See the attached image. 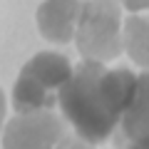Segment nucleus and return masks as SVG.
Instances as JSON below:
<instances>
[{"label": "nucleus", "mask_w": 149, "mask_h": 149, "mask_svg": "<svg viewBox=\"0 0 149 149\" xmlns=\"http://www.w3.org/2000/svg\"><path fill=\"white\" fill-rule=\"evenodd\" d=\"M149 139V70L137 74V87H134L132 102L122 117V124L114 132V144L124 149L132 142Z\"/></svg>", "instance_id": "nucleus-6"}, {"label": "nucleus", "mask_w": 149, "mask_h": 149, "mask_svg": "<svg viewBox=\"0 0 149 149\" xmlns=\"http://www.w3.org/2000/svg\"><path fill=\"white\" fill-rule=\"evenodd\" d=\"M74 67L60 52H37L27 60L13 85V109L15 114L47 112L60 104V92L72 77Z\"/></svg>", "instance_id": "nucleus-2"}, {"label": "nucleus", "mask_w": 149, "mask_h": 149, "mask_svg": "<svg viewBox=\"0 0 149 149\" xmlns=\"http://www.w3.org/2000/svg\"><path fill=\"white\" fill-rule=\"evenodd\" d=\"M67 124L52 109L15 114L3 129V149H95L80 134H70Z\"/></svg>", "instance_id": "nucleus-4"}, {"label": "nucleus", "mask_w": 149, "mask_h": 149, "mask_svg": "<svg viewBox=\"0 0 149 149\" xmlns=\"http://www.w3.org/2000/svg\"><path fill=\"white\" fill-rule=\"evenodd\" d=\"M137 74L127 67L107 70L104 62L82 60L60 92V112L74 134L102 144L119 129L132 102Z\"/></svg>", "instance_id": "nucleus-1"}, {"label": "nucleus", "mask_w": 149, "mask_h": 149, "mask_svg": "<svg viewBox=\"0 0 149 149\" xmlns=\"http://www.w3.org/2000/svg\"><path fill=\"white\" fill-rule=\"evenodd\" d=\"M124 10H129L132 15H139L142 10H149V0H117Z\"/></svg>", "instance_id": "nucleus-8"}, {"label": "nucleus", "mask_w": 149, "mask_h": 149, "mask_svg": "<svg viewBox=\"0 0 149 149\" xmlns=\"http://www.w3.org/2000/svg\"><path fill=\"white\" fill-rule=\"evenodd\" d=\"M124 149H149V139H144V142H132V144H127Z\"/></svg>", "instance_id": "nucleus-9"}, {"label": "nucleus", "mask_w": 149, "mask_h": 149, "mask_svg": "<svg viewBox=\"0 0 149 149\" xmlns=\"http://www.w3.org/2000/svg\"><path fill=\"white\" fill-rule=\"evenodd\" d=\"M74 42L85 60L109 62L119 57L124 52L122 5L117 0H85Z\"/></svg>", "instance_id": "nucleus-3"}, {"label": "nucleus", "mask_w": 149, "mask_h": 149, "mask_svg": "<svg viewBox=\"0 0 149 149\" xmlns=\"http://www.w3.org/2000/svg\"><path fill=\"white\" fill-rule=\"evenodd\" d=\"M124 52L134 65L149 70V15H129L124 20Z\"/></svg>", "instance_id": "nucleus-7"}, {"label": "nucleus", "mask_w": 149, "mask_h": 149, "mask_svg": "<svg viewBox=\"0 0 149 149\" xmlns=\"http://www.w3.org/2000/svg\"><path fill=\"white\" fill-rule=\"evenodd\" d=\"M80 0H45L35 13V22L40 35L55 45H67L77 32V22L82 15Z\"/></svg>", "instance_id": "nucleus-5"}]
</instances>
